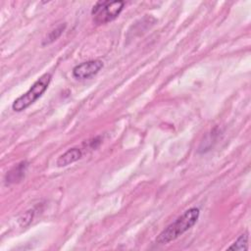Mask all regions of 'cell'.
I'll use <instances>...</instances> for the list:
<instances>
[{
	"label": "cell",
	"instance_id": "cell-4",
	"mask_svg": "<svg viewBox=\"0 0 251 251\" xmlns=\"http://www.w3.org/2000/svg\"><path fill=\"white\" fill-rule=\"evenodd\" d=\"M104 64L101 60H89L74 67L72 74L76 79H87L99 73Z\"/></svg>",
	"mask_w": 251,
	"mask_h": 251
},
{
	"label": "cell",
	"instance_id": "cell-6",
	"mask_svg": "<svg viewBox=\"0 0 251 251\" xmlns=\"http://www.w3.org/2000/svg\"><path fill=\"white\" fill-rule=\"evenodd\" d=\"M81 157H82L81 150L77 147H73V148L68 149L65 153H63L62 155L59 156V158L56 161V165L60 168L66 167V166H69V165L76 162Z\"/></svg>",
	"mask_w": 251,
	"mask_h": 251
},
{
	"label": "cell",
	"instance_id": "cell-1",
	"mask_svg": "<svg viewBox=\"0 0 251 251\" xmlns=\"http://www.w3.org/2000/svg\"><path fill=\"white\" fill-rule=\"evenodd\" d=\"M200 211L198 208L192 207L187 209L178 218H176L175 222L170 224L159 233L155 242L157 244H167L176 239L197 223Z\"/></svg>",
	"mask_w": 251,
	"mask_h": 251
},
{
	"label": "cell",
	"instance_id": "cell-2",
	"mask_svg": "<svg viewBox=\"0 0 251 251\" xmlns=\"http://www.w3.org/2000/svg\"><path fill=\"white\" fill-rule=\"evenodd\" d=\"M52 75L49 73L43 74L31 86L30 88L18 97L12 104V109L15 112H22L34 103L48 88V85L51 81Z\"/></svg>",
	"mask_w": 251,
	"mask_h": 251
},
{
	"label": "cell",
	"instance_id": "cell-7",
	"mask_svg": "<svg viewBox=\"0 0 251 251\" xmlns=\"http://www.w3.org/2000/svg\"><path fill=\"white\" fill-rule=\"evenodd\" d=\"M66 27H67V24L66 23L60 24L58 26H56L54 29H52L51 31H49L47 33V35L42 39L41 45L42 46H46V45H49V44L53 43L54 41H56L63 34V32L66 29Z\"/></svg>",
	"mask_w": 251,
	"mask_h": 251
},
{
	"label": "cell",
	"instance_id": "cell-3",
	"mask_svg": "<svg viewBox=\"0 0 251 251\" xmlns=\"http://www.w3.org/2000/svg\"><path fill=\"white\" fill-rule=\"evenodd\" d=\"M124 1H98L91 10L93 22L96 25H104L115 20L123 11Z\"/></svg>",
	"mask_w": 251,
	"mask_h": 251
},
{
	"label": "cell",
	"instance_id": "cell-8",
	"mask_svg": "<svg viewBox=\"0 0 251 251\" xmlns=\"http://www.w3.org/2000/svg\"><path fill=\"white\" fill-rule=\"evenodd\" d=\"M228 250H239L245 251L248 249V233H242L238 236V238L227 248Z\"/></svg>",
	"mask_w": 251,
	"mask_h": 251
},
{
	"label": "cell",
	"instance_id": "cell-5",
	"mask_svg": "<svg viewBox=\"0 0 251 251\" xmlns=\"http://www.w3.org/2000/svg\"><path fill=\"white\" fill-rule=\"evenodd\" d=\"M26 169H27V163L25 161H23L18 165H16L6 174V176H5L6 183L11 184V183L20 182L25 177Z\"/></svg>",
	"mask_w": 251,
	"mask_h": 251
},
{
	"label": "cell",
	"instance_id": "cell-9",
	"mask_svg": "<svg viewBox=\"0 0 251 251\" xmlns=\"http://www.w3.org/2000/svg\"><path fill=\"white\" fill-rule=\"evenodd\" d=\"M33 215H34V211H33V210H28V211H26L25 213H24V214L19 218V220H18L20 226H23V227L28 226V225L31 223L32 219H33Z\"/></svg>",
	"mask_w": 251,
	"mask_h": 251
}]
</instances>
